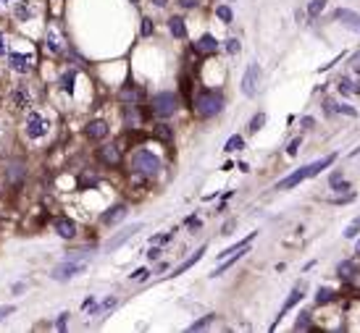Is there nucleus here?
Listing matches in <instances>:
<instances>
[{"mask_svg": "<svg viewBox=\"0 0 360 333\" xmlns=\"http://www.w3.org/2000/svg\"><path fill=\"white\" fill-rule=\"evenodd\" d=\"M168 239H171V234H163V236H158V239H153V241H155V244H166Z\"/></svg>", "mask_w": 360, "mask_h": 333, "instance_id": "44", "label": "nucleus"}, {"mask_svg": "<svg viewBox=\"0 0 360 333\" xmlns=\"http://www.w3.org/2000/svg\"><path fill=\"white\" fill-rule=\"evenodd\" d=\"M355 249H357V255H360V241H357V244H355Z\"/></svg>", "mask_w": 360, "mask_h": 333, "instance_id": "49", "label": "nucleus"}, {"mask_svg": "<svg viewBox=\"0 0 360 333\" xmlns=\"http://www.w3.org/2000/svg\"><path fill=\"white\" fill-rule=\"evenodd\" d=\"M147 276H150L147 268H140V270H134V273H131V281H145Z\"/></svg>", "mask_w": 360, "mask_h": 333, "instance_id": "35", "label": "nucleus"}, {"mask_svg": "<svg viewBox=\"0 0 360 333\" xmlns=\"http://www.w3.org/2000/svg\"><path fill=\"white\" fill-rule=\"evenodd\" d=\"M66 318H69V315H66V313H63V315H61V318H58V323H55V325H58V328H61V330H63V328H66Z\"/></svg>", "mask_w": 360, "mask_h": 333, "instance_id": "46", "label": "nucleus"}, {"mask_svg": "<svg viewBox=\"0 0 360 333\" xmlns=\"http://www.w3.org/2000/svg\"><path fill=\"white\" fill-rule=\"evenodd\" d=\"M176 108H179V97L174 92H158V95L153 97V113L158 116V118L174 116Z\"/></svg>", "mask_w": 360, "mask_h": 333, "instance_id": "3", "label": "nucleus"}, {"mask_svg": "<svg viewBox=\"0 0 360 333\" xmlns=\"http://www.w3.org/2000/svg\"><path fill=\"white\" fill-rule=\"evenodd\" d=\"M300 299H302V286H295V288H292V292H289V297H287V302H284V307L279 309V320H281V318H284V315H287V313H289V309H292V307H295V304H297Z\"/></svg>", "mask_w": 360, "mask_h": 333, "instance_id": "13", "label": "nucleus"}, {"mask_svg": "<svg viewBox=\"0 0 360 333\" xmlns=\"http://www.w3.org/2000/svg\"><path fill=\"white\" fill-rule=\"evenodd\" d=\"M84 268H87V262H79L77 257H69L66 262H61V265H55V268H53V278L55 281H69V278L79 276Z\"/></svg>", "mask_w": 360, "mask_h": 333, "instance_id": "5", "label": "nucleus"}, {"mask_svg": "<svg viewBox=\"0 0 360 333\" xmlns=\"http://www.w3.org/2000/svg\"><path fill=\"white\" fill-rule=\"evenodd\" d=\"M124 215H126V207H124V205H116V207H110L100 220H103V223H116V220H121Z\"/></svg>", "mask_w": 360, "mask_h": 333, "instance_id": "18", "label": "nucleus"}, {"mask_svg": "<svg viewBox=\"0 0 360 333\" xmlns=\"http://www.w3.org/2000/svg\"><path fill=\"white\" fill-rule=\"evenodd\" d=\"M242 147H244V139H242V137H237V134H234V137H232V139H229V142H226V147H223V150H226V152H239V150H242Z\"/></svg>", "mask_w": 360, "mask_h": 333, "instance_id": "26", "label": "nucleus"}, {"mask_svg": "<svg viewBox=\"0 0 360 333\" xmlns=\"http://www.w3.org/2000/svg\"><path fill=\"white\" fill-rule=\"evenodd\" d=\"M113 307H116V297H108L105 302H100V304L92 309V315H98V318H100V315H105V313H108V309H113Z\"/></svg>", "mask_w": 360, "mask_h": 333, "instance_id": "21", "label": "nucleus"}, {"mask_svg": "<svg viewBox=\"0 0 360 333\" xmlns=\"http://www.w3.org/2000/svg\"><path fill=\"white\" fill-rule=\"evenodd\" d=\"M168 29H171V34H174L176 39H184V37H187V27H184V18H179V16L168 18Z\"/></svg>", "mask_w": 360, "mask_h": 333, "instance_id": "17", "label": "nucleus"}, {"mask_svg": "<svg viewBox=\"0 0 360 333\" xmlns=\"http://www.w3.org/2000/svg\"><path fill=\"white\" fill-rule=\"evenodd\" d=\"M55 234H58L61 239H74L77 223H74V220H69V218H58V220H55Z\"/></svg>", "mask_w": 360, "mask_h": 333, "instance_id": "12", "label": "nucleus"}, {"mask_svg": "<svg viewBox=\"0 0 360 333\" xmlns=\"http://www.w3.org/2000/svg\"><path fill=\"white\" fill-rule=\"evenodd\" d=\"M8 102H11V108H16V110L27 108V105H29V90H27V87H16V90H11Z\"/></svg>", "mask_w": 360, "mask_h": 333, "instance_id": "11", "label": "nucleus"}, {"mask_svg": "<svg viewBox=\"0 0 360 333\" xmlns=\"http://www.w3.org/2000/svg\"><path fill=\"white\" fill-rule=\"evenodd\" d=\"M140 228H142V223H134V226H129V228H124V231H121L119 236H113V239H110V241L105 244V249H110V252H113V249H119V247H121V244H124V241H129V239H131L134 234H137Z\"/></svg>", "mask_w": 360, "mask_h": 333, "instance_id": "10", "label": "nucleus"}, {"mask_svg": "<svg viewBox=\"0 0 360 333\" xmlns=\"http://www.w3.org/2000/svg\"><path fill=\"white\" fill-rule=\"evenodd\" d=\"M0 55H6V37H3V32H0Z\"/></svg>", "mask_w": 360, "mask_h": 333, "instance_id": "45", "label": "nucleus"}, {"mask_svg": "<svg viewBox=\"0 0 360 333\" xmlns=\"http://www.w3.org/2000/svg\"><path fill=\"white\" fill-rule=\"evenodd\" d=\"M334 110H336V113H345V116H350V118H357V110H355L352 105H334Z\"/></svg>", "mask_w": 360, "mask_h": 333, "instance_id": "31", "label": "nucleus"}, {"mask_svg": "<svg viewBox=\"0 0 360 333\" xmlns=\"http://www.w3.org/2000/svg\"><path fill=\"white\" fill-rule=\"evenodd\" d=\"M200 53H216V48H218V42H216V37L213 34H202L200 39H197V45H195Z\"/></svg>", "mask_w": 360, "mask_h": 333, "instance_id": "16", "label": "nucleus"}, {"mask_svg": "<svg viewBox=\"0 0 360 333\" xmlns=\"http://www.w3.org/2000/svg\"><path fill=\"white\" fill-rule=\"evenodd\" d=\"M258 84H260V66L250 63V66H247V71H244V79H242L244 97H255L258 95Z\"/></svg>", "mask_w": 360, "mask_h": 333, "instance_id": "6", "label": "nucleus"}, {"mask_svg": "<svg viewBox=\"0 0 360 333\" xmlns=\"http://www.w3.org/2000/svg\"><path fill=\"white\" fill-rule=\"evenodd\" d=\"M45 45H48V50H50L53 55L66 50V39H63L58 24H50V27H48V37H45Z\"/></svg>", "mask_w": 360, "mask_h": 333, "instance_id": "9", "label": "nucleus"}, {"mask_svg": "<svg viewBox=\"0 0 360 333\" xmlns=\"http://www.w3.org/2000/svg\"><path fill=\"white\" fill-rule=\"evenodd\" d=\"M48 131H50V118L42 113V110H29L27 113V118H24V134L29 137V139H45L48 137Z\"/></svg>", "mask_w": 360, "mask_h": 333, "instance_id": "1", "label": "nucleus"}, {"mask_svg": "<svg viewBox=\"0 0 360 333\" xmlns=\"http://www.w3.org/2000/svg\"><path fill=\"white\" fill-rule=\"evenodd\" d=\"M100 160H103V163H108V165H116V163L121 160V152H119V147H116V144H108V147H103V150H100Z\"/></svg>", "mask_w": 360, "mask_h": 333, "instance_id": "15", "label": "nucleus"}, {"mask_svg": "<svg viewBox=\"0 0 360 333\" xmlns=\"http://www.w3.org/2000/svg\"><path fill=\"white\" fill-rule=\"evenodd\" d=\"M131 3H137V0H131Z\"/></svg>", "mask_w": 360, "mask_h": 333, "instance_id": "50", "label": "nucleus"}, {"mask_svg": "<svg viewBox=\"0 0 360 333\" xmlns=\"http://www.w3.org/2000/svg\"><path fill=\"white\" fill-rule=\"evenodd\" d=\"M147 257H150V260H158V257H161V249H158V247H153Z\"/></svg>", "mask_w": 360, "mask_h": 333, "instance_id": "43", "label": "nucleus"}, {"mask_svg": "<svg viewBox=\"0 0 360 333\" xmlns=\"http://www.w3.org/2000/svg\"><path fill=\"white\" fill-rule=\"evenodd\" d=\"M339 92H342V95H350V92L360 95V84H352L350 79H345V76H342V79H339Z\"/></svg>", "mask_w": 360, "mask_h": 333, "instance_id": "23", "label": "nucleus"}, {"mask_svg": "<svg viewBox=\"0 0 360 333\" xmlns=\"http://www.w3.org/2000/svg\"><path fill=\"white\" fill-rule=\"evenodd\" d=\"M8 63H11V69L16 74H29L32 66H34V53H18V50H13L8 55Z\"/></svg>", "mask_w": 360, "mask_h": 333, "instance_id": "7", "label": "nucleus"}, {"mask_svg": "<svg viewBox=\"0 0 360 333\" xmlns=\"http://www.w3.org/2000/svg\"><path fill=\"white\" fill-rule=\"evenodd\" d=\"M266 123V116L263 113H258V116H253V121H250V134H258V129Z\"/></svg>", "mask_w": 360, "mask_h": 333, "instance_id": "29", "label": "nucleus"}, {"mask_svg": "<svg viewBox=\"0 0 360 333\" xmlns=\"http://www.w3.org/2000/svg\"><path fill=\"white\" fill-rule=\"evenodd\" d=\"M331 297H334V292H331V288H318V292H316V302L318 304H326V302H331Z\"/></svg>", "mask_w": 360, "mask_h": 333, "instance_id": "27", "label": "nucleus"}, {"mask_svg": "<svg viewBox=\"0 0 360 333\" xmlns=\"http://www.w3.org/2000/svg\"><path fill=\"white\" fill-rule=\"evenodd\" d=\"M131 165H134V171H137V173H145V176H153V173H158V171H161V160L155 158L153 152H147V150L134 152Z\"/></svg>", "mask_w": 360, "mask_h": 333, "instance_id": "4", "label": "nucleus"}, {"mask_svg": "<svg viewBox=\"0 0 360 333\" xmlns=\"http://www.w3.org/2000/svg\"><path fill=\"white\" fill-rule=\"evenodd\" d=\"M202 255H205V247H200V249H197V252H195V255H192L190 260H184V262H182V265H179V268L174 270V276H182L184 270H190V268H192V265H195V262H197V260L202 257Z\"/></svg>", "mask_w": 360, "mask_h": 333, "instance_id": "20", "label": "nucleus"}, {"mask_svg": "<svg viewBox=\"0 0 360 333\" xmlns=\"http://www.w3.org/2000/svg\"><path fill=\"white\" fill-rule=\"evenodd\" d=\"M336 273H339V278L350 281V278H355V276H357V268H355V262L345 260V262H339V268H336Z\"/></svg>", "mask_w": 360, "mask_h": 333, "instance_id": "19", "label": "nucleus"}, {"mask_svg": "<svg viewBox=\"0 0 360 333\" xmlns=\"http://www.w3.org/2000/svg\"><path fill=\"white\" fill-rule=\"evenodd\" d=\"M13 309H16V307H11V304H6V307H0V320H6V318H8L11 313H13Z\"/></svg>", "mask_w": 360, "mask_h": 333, "instance_id": "37", "label": "nucleus"}, {"mask_svg": "<svg viewBox=\"0 0 360 333\" xmlns=\"http://www.w3.org/2000/svg\"><path fill=\"white\" fill-rule=\"evenodd\" d=\"M213 320H216V315H205V318H202V320L192 323V325H190V330H202V328H208V325H211Z\"/></svg>", "mask_w": 360, "mask_h": 333, "instance_id": "28", "label": "nucleus"}, {"mask_svg": "<svg viewBox=\"0 0 360 333\" xmlns=\"http://www.w3.org/2000/svg\"><path fill=\"white\" fill-rule=\"evenodd\" d=\"M87 137L89 139H105L108 137V123L105 121H92L87 126Z\"/></svg>", "mask_w": 360, "mask_h": 333, "instance_id": "14", "label": "nucleus"}, {"mask_svg": "<svg viewBox=\"0 0 360 333\" xmlns=\"http://www.w3.org/2000/svg\"><path fill=\"white\" fill-rule=\"evenodd\" d=\"M226 53H232V55H237V53H239V39H234V37H229V39H226Z\"/></svg>", "mask_w": 360, "mask_h": 333, "instance_id": "33", "label": "nucleus"}, {"mask_svg": "<svg viewBox=\"0 0 360 333\" xmlns=\"http://www.w3.org/2000/svg\"><path fill=\"white\" fill-rule=\"evenodd\" d=\"M297 150H300V139H292L289 147H287V152H289V155H297Z\"/></svg>", "mask_w": 360, "mask_h": 333, "instance_id": "36", "label": "nucleus"}, {"mask_svg": "<svg viewBox=\"0 0 360 333\" xmlns=\"http://www.w3.org/2000/svg\"><path fill=\"white\" fill-rule=\"evenodd\" d=\"M300 126H302V129H313V126H316V121H313L310 116H305V118L300 121Z\"/></svg>", "mask_w": 360, "mask_h": 333, "instance_id": "40", "label": "nucleus"}, {"mask_svg": "<svg viewBox=\"0 0 360 333\" xmlns=\"http://www.w3.org/2000/svg\"><path fill=\"white\" fill-rule=\"evenodd\" d=\"M357 231H360V218H355L352 223L347 226V231H345V239H355V236H357Z\"/></svg>", "mask_w": 360, "mask_h": 333, "instance_id": "30", "label": "nucleus"}, {"mask_svg": "<svg viewBox=\"0 0 360 333\" xmlns=\"http://www.w3.org/2000/svg\"><path fill=\"white\" fill-rule=\"evenodd\" d=\"M295 328H297V330H308V328H310V315H308V313L297 315V323H295Z\"/></svg>", "mask_w": 360, "mask_h": 333, "instance_id": "32", "label": "nucleus"}, {"mask_svg": "<svg viewBox=\"0 0 360 333\" xmlns=\"http://www.w3.org/2000/svg\"><path fill=\"white\" fill-rule=\"evenodd\" d=\"M334 18L342 21V27H347L350 32L360 34V13H355V11H350V8H336V11H334Z\"/></svg>", "mask_w": 360, "mask_h": 333, "instance_id": "8", "label": "nucleus"}, {"mask_svg": "<svg viewBox=\"0 0 360 333\" xmlns=\"http://www.w3.org/2000/svg\"><path fill=\"white\" fill-rule=\"evenodd\" d=\"M153 3H155V6H158V8H163V6L168 3V0H153Z\"/></svg>", "mask_w": 360, "mask_h": 333, "instance_id": "48", "label": "nucleus"}, {"mask_svg": "<svg viewBox=\"0 0 360 333\" xmlns=\"http://www.w3.org/2000/svg\"><path fill=\"white\" fill-rule=\"evenodd\" d=\"M221 110H223V97H221L218 92L205 90V92L197 95V100H195V113H197L200 118H213V116L221 113Z\"/></svg>", "mask_w": 360, "mask_h": 333, "instance_id": "2", "label": "nucleus"}, {"mask_svg": "<svg viewBox=\"0 0 360 333\" xmlns=\"http://www.w3.org/2000/svg\"><path fill=\"white\" fill-rule=\"evenodd\" d=\"M158 137H161V139H168V137H171L168 126H158Z\"/></svg>", "mask_w": 360, "mask_h": 333, "instance_id": "41", "label": "nucleus"}, {"mask_svg": "<svg viewBox=\"0 0 360 333\" xmlns=\"http://www.w3.org/2000/svg\"><path fill=\"white\" fill-rule=\"evenodd\" d=\"M216 16L223 21V24H232V18H234V13H232L229 6H218V8H216Z\"/></svg>", "mask_w": 360, "mask_h": 333, "instance_id": "25", "label": "nucleus"}, {"mask_svg": "<svg viewBox=\"0 0 360 333\" xmlns=\"http://www.w3.org/2000/svg\"><path fill=\"white\" fill-rule=\"evenodd\" d=\"M150 32H153V21H150V18H145V21H142V34L147 37Z\"/></svg>", "mask_w": 360, "mask_h": 333, "instance_id": "38", "label": "nucleus"}, {"mask_svg": "<svg viewBox=\"0 0 360 333\" xmlns=\"http://www.w3.org/2000/svg\"><path fill=\"white\" fill-rule=\"evenodd\" d=\"M61 84H63V92H71V90H74V87H71V84H74V74H66V76L61 79Z\"/></svg>", "mask_w": 360, "mask_h": 333, "instance_id": "34", "label": "nucleus"}, {"mask_svg": "<svg viewBox=\"0 0 360 333\" xmlns=\"http://www.w3.org/2000/svg\"><path fill=\"white\" fill-rule=\"evenodd\" d=\"M326 8V0H310V6H308V16L310 18H318V13Z\"/></svg>", "mask_w": 360, "mask_h": 333, "instance_id": "24", "label": "nucleus"}, {"mask_svg": "<svg viewBox=\"0 0 360 333\" xmlns=\"http://www.w3.org/2000/svg\"><path fill=\"white\" fill-rule=\"evenodd\" d=\"M11 3H13V0H0V11H3V8H8Z\"/></svg>", "mask_w": 360, "mask_h": 333, "instance_id": "47", "label": "nucleus"}, {"mask_svg": "<svg viewBox=\"0 0 360 333\" xmlns=\"http://www.w3.org/2000/svg\"><path fill=\"white\" fill-rule=\"evenodd\" d=\"M121 97H124V100H137V97H140V92H134V90H126V92H121Z\"/></svg>", "mask_w": 360, "mask_h": 333, "instance_id": "39", "label": "nucleus"}, {"mask_svg": "<svg viewBox=\"0 0 360 333\" xmlns=\"http://www.w3.org/2000/svg\"><path fill=\"white\" fill-rule=\"evenodd\" d=\"M29 16H32V0H24V3H18V6H16V18L27 21Z\"/></svg>", "mask_w": 360, "mask_h": 333, "instance_id": "22", "label": "nucleus"}, {"mask_svg": "<svg viewBox=\"0 0 360 333\" xmlns=\"http://www.w3.org/2000/svg\"><path fill=\"white\" fill-rule=\"evenodd\" d=\"M179 6H182V8H195L197 0H179Z\"/></svg>", "mask_w": 360, "mask_h": 333, "instance_id": "42", "label": "nucleus"}]
</instances>
